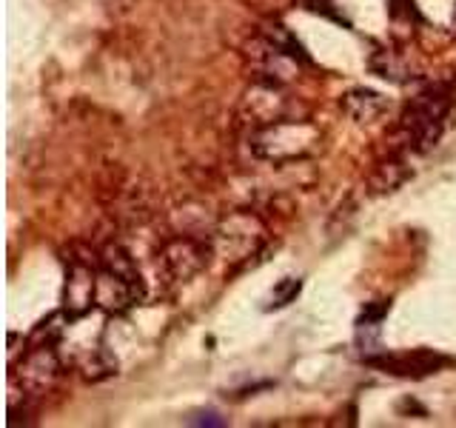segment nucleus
Wrapping results in <instances>:
<instances>
[{
    "label": "nucleus",
    "instance_id": "nucleus-19",
    "mask_svg": "<svg viewBox=\"0 0 456 428\" xmlns=\"http://www.w3.org/2000/svg\"><path fill=\"white\" fill-rule=\"evenodd\" d=\"M189 425H225V420H220L217 411H197L194 417L185 420Z\"/></svg>",
    "mask_w": 456,
    "mask_h": 428
},
{
    "label": "nucleus",
    "instance_id": "nucleus-4",
    "mask_svg": "<svg viewBox=\"0 0 456 428\" xmlns=\"http://www.w3.org/2000/svg\"><path fill=\"white\" fill-rule=\"evenodd\" d=\"M61 371H63V363H61V357H57L54 346H35L12 368L9 385H20L23 399L40 397L57 383Z\"/></svg>",
    "mask_w": 456,
    "mask_h": 428
},
{
    "label": "nucleus",
    "instance_id": "nucleus-3",
    "mask_svg": "<svg viewBox=\"0 0 456 428\" xmlns=\"http://www.w3.org/2000/svg\"><path fill=\"white\" fill-rule=\"evenodd\" d=\"M451 111V95L445 89H428L417 95L408 103L403 120H399V132L408 143L411 152H428L436 146L445 128V118Z\"/></svg>",
    "mask_w": 456,
    "mask_h": 428
},
{
    "label": "nucleus",
    "instance_id": "nucleus-16",
    "mask_svg": "<svg viewBox=\"0 0 456 428\" xmlns=\"http://www.w3.org/2000/svg\"><path fill=\"white\" fill-rule=\"evenodd\" d=\"M69 320H71V317H69L66 311L52 314V317H49L46 323H40V325L35 328V334H32V346H54V342L63 337L66 323H69Z\"/></svg>",
    "mask_w": 456,
    "mask_h": 428
},
{
    "label": "nucleus",
    "instance_id": "nucleus-2",
    "mask_svg": "<svg viewBox=\"0 0 456 428\" xmlns=\"http://www.w3.org/2000/svg\"><path fill=\"white\" fill-rule=\"evenodd\" d=\"M208 240L214 246V257H223L228 266H242L260 254L268 240V228L251 211H232L214 226Z\"/></svg>",
    "mask_w": 456,
    "mask_h": 428
},
{
    "label": "nucleus",
    "instance_id": "nucleus-12",
    "mask_svg": "<svg viewBox=\"0 0 456 428\" xmlns=\"http://www.w3.org/2000/svg\"><path fill=\"white\" fill-rule=\"evenodd\" d=\"M80 371L89 383H103V380L118 374V357H114L111 351H106L103 346H97L83 357Z\"/></svg>",
    "mask_w": 456,
    "mask_h": 428
},
{
    "label": "nucleus",
    "instance_id": "nucleus-8",
    "mask_svg": "<svg viewBox=\"0 0 456 428\" xmlns=\"http://www.w3.org/2000/svg\"><path fill=\"white\" fill-rule=\"evenodd\" d=\"M142 300V294L134 289L132 283L123 280L120 275L114 271L97 268V294H94V306L106 314H126L132 306H137Z\"/></svg>",
    "mask_w": 456,
    "mask_h": 428
},
{
    "label": "nucleus",
    "instance_id": "nucleus-15",
    "mask_svg": "<svg viewBox=\"0 0 456 428\" xmlns=\"http://www.w3.org/2000/svg\"><path fill=\"white\" fill-rule=\"evenodd\" d=\"M405 180H408V169L403 163L391 160V163H382L377 169V175L370 177V185H374L377 194H385V192H394L396 185H403Z\"/></svg>",
    "mask_w": 456,
    "mask_h": 428
},
{
    "label": "nucleus",
    "instance_id": "nucleus-17",
    "mask_svg": "<svg viewBox=\"0 0 456 428\" xmlns=\"http://www.w3.org/2000/svg\"><path fill=\"white\" fill-rule=\"evenodd\" d=\"M299 289H303V283H299L297 277H285L274 285V292H271V303L268 309H282V306H289L297 300Z\"/></svg>",
    "mask_w": 456,
    "mask_h": 428
},
{
    "label": "nucleus",
    "instance_id": "nucleus-14",
    "mask_svg": "<svg viewBox=\"0 0 456 428\" xmlns=\"http://www.w3.org/2000/svg\"><path fill=\"white\" fill-rule=\"evenodd\" d=\"M263 40H268L271 46H277L280 52L294 57V61H305V54H303V49H299V43L294 40V35L280 23H265L263 26Z\"/></svg>",
    "mask_w": 456,
    "mask_h": 428
},
{
    "label": "nucleus",
    "instance_id": "nucleus-1",
    "mask_svg": "<svg viewBox=\"0 0 456 428\" xmlns=\"http://www.w3.org/2000/svg\"><path fill=\"white\" fill-rule=\"evenodd\" d=\"M320 128L308 120L285 118L280 123H271L265 128H256L251 137V149L256 157L271 163H291L303 160L314 149L320 146Z\"/></svg>",
    "mask_w": 456,
    "mask_h": 428
},
{
    "label": "nucleus",
    "instance_id": "nucleus-11",
    "mask_svg": "<svg viewBox=\"0 0 456 428\" xmlns=\"http://www.w3.org/2000/svg\"><path fill=\"white\" fill-rule=\"evenodd\" d=\"M100 266L114 271V275H120L123 280H128L142 297H146V283H142V277H140V268L134 263V257H132V251H126L120 243H111V246H106L103 251H100Z\"/></svg>",
    "mask_w": 456,
    "mask_h": 428
},
{
    "label": "nucleus",
    "instance_id": "nucleus-7",
    "mask_svg": "<svg viewBox=\"0 0 456 428\" xmlns=\"http://www.w3.org/2000/svg\"><path fill=\"white\" fill-rule=\"evenodd\" d=\"M94 294H97V271L89 263L75 260L69 268V275H66L63 311L71 320L86 317V314L94 309Z\"/></svg>",
    "mask_w": 456,
    "mask_h": 428
},
{
    "label": "nucleus",
    "instance_id": "nucleus-13",
    "mask_svg": "<svg viewBox=\"0 0 456 428\" xmlns=\"http://www.w3.org/2000/svg\"><path fill=\"white\" fill-rule=\"evenodd\" d=\"M370 71H377L379 78L391 83H408L413 75L403 57H396V52H377L370 57Z\"/></svg>",
    "mask_w": 456,
    "mask_h": 428
},
{
    "label": "nucleus",
    "instance_id": "nucleus-18",
    "mask_svg": "<svg viewBox=\"0 0 456 428\" xmlns=\"http://www.w3.org/2000/svg\"><path fill=\"white\" fill-rule=\"evenodd\" d=\"M388 300H377L374 306H368L365 311H362V317H360V325H377L385 314H388Z\"/></svg>",
    "mask_w": 456,
    "mask_h": 428
},
{
    "label": "nucleus",
    "instance_id": "nucleus-10",
    "mask_svg": "<svg viewBox=\"0 0 456 428\" xmlns=\"http://www.w3.org/2000/svg\"><path fill=\"white\" fill-rule=\"evenodd\" d=\"M339 106L356 123H377L379 118H385V114H388L391 100L382 97L374 89H351V92L342 95Z\"/></svg>",
    "mask_w": 456,
    "mask_h": 428
},
{
    "label": "nucleus",
    "instance_id": "nucleus-5",
    "mask_svg": "<svg viewBox=\"0 0 456 428\" xmlns=\"http://www.w3.org/2000/svg\"><path fill=\"white\" fill-rule=\"evenodd\" d=\"M214 257L211 240H197V237H175L168 240L160 251V266L168 280L175 283H189L200 271L208 266Z\"/></svg>",
    "mask_w": 456,
    "mask_h": 428
},
{
    "label": "nucleus",
    "instance_id": "nucleus-9",
    "mask_svg": "<svg viewBox=\"0 0 456 428\" xmlns=\"http://www.w3.org/2000/svg\"><path fill=\"white\" fill-rule=\"evenodd\" d=\"M370 366L394 371V374L403 377H425L434 374L442 366H448L445 357H439L434 351H411V354H388V357H368Z\"/></svg>",
    "mask_w": 456,
    "mask_h": 428
},
{
    "label": "nucleus",
    "instance_id": "nucleus-6",
    "mask_svg": "<svg viewBox=\"0 0 456 428\" xmlns=\"http://www.w3.org/2000/svg\"><path fill=\"white\" fill-rule=\"evenodd\" d=\"M242 118L251 126L265 128L271 123H280L289 118V100L282 97L280 83H256L254 89L242 97Z\"/></svg>",
    "mask_w": 456,
    "mask_h": 428
}]
</instances>
